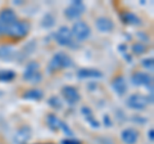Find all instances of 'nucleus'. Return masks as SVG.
<instances>
[{
    "label": "nucleus",
    "mask_w": 154,
    "mask_h": 144,
    "mask_svg": "<svg viewBox=\"0 0 154 144\" xmlns=\"http://www.w3.org/2000/svg\"><path fill=\"white\" fill-rule=\"evenodd\" d=\"M131 83L135 86H146V88L152 89V84H153V79L152 76H149L148 74H144V72H136L131 76Z\"/></svg>",
    "instance_id": "4"
},
{
    "label": "nucleus",
    "mask_w": 154,
    "mask_h": 144,
    "mask_svg": "<svg viewBox=\"0 0 154 144\" xmlns=\"http://www.w3.org/2000/svg\"><path fill=\"white\" fill-rule=\"evenodd\" d=\"M16 77L13 71H2L0 72V81H11Z\"/></svg>",
    "instance_id": "21"
},
{
    "label": "nucleus",
    "mask_w": 154,
    "mask_h": 144,
    "mask_svg": "<svg viewBox=\"0 0 154 144\" xmlns=\"http://www.w3.org/2000/svg\"><path fill=\"white\" fill-rule=\"evenodd\" d=\"M16 50L11 46H0V59L2 61H12L16 57Z\"/></svg>",
    "instance_id": "14"
},
{
    "label": "nucleus",
    "mask_w": 154,
    "mask_h": 144,
    "mask_svg": "<svg viewBox=\"0 0 154 144\" xmlns=\"http://www.w3.org/2000/svg\"><path fill=\"white\" fill-rule=\"evenodd\" d=\"M72 66V61L69 59V57H67L63 52H58L57 54L53 55V58L50 59L49 64H48V71L50 72H55L57 70L63 68V67H71Z\"/></svg>",
    "instance_id": "1"
},
{
    "label": "nucleus",
    "mask_w": 154,
    "mask_h": 144,
    "mask_svg": "<svg viewBox=\"0 0 154 144\" xmlns=\"http://www.w3.org/2000/svg\"><path fill=\"white\" fill-rule=\"evenodd\" d=\"M139 138V133L132 127L125 129V130L121 133V139L125 144H135Z\"/></svg>",
    "instance_id": "10"
},
{
    "label": "nucleus",
    "mask_w": 154,
    "mask_h": 144,
    "mask_svg": "<svg viewBox=\"0 0 154 144\" xmlns=\"http://www.w3.org/2000/svg\"><path fill=\"white\" fill-rule=\"evenodd\" d=\"M59 127H60L62 130H63V131H64V133H66V134H67V135H68V136H71V135H72V131L69 130V127L67 126L66 124H63V122H62V121H60V125H59Z\"/></svg>",
    "instance_id": "26"
},
{
    "label": "nucleus",
    "mask_w": 154,
    "mask_h": 144,
    "mask_svg": "<svg viewBox=\"0 0 154 144\" xmlns=\"http://www.w3.org/2000/svg\"><path fill=\"white\" fill-rule=\"evenodd\" d=\"M145 49L146 48L143 42H136V44H134V46H132V52L135 54H143V53L145 52Z\"/></svg>",
    "instance_id": "22"
},
{
    "label": "nucleus",
    "mask_w": 154,
    "mask_h": 144,
    "mask_svg": "<svg viewBox=\"0 0 154 144\" xmlns=\"http://www.w3.org/2000/svg\"><path fill=\"white\" fill-rule=\"evenodd\" d=\"M62 93H63L66 100L69 104H75L80 100V94L73 86H64V88L62 89Z\"/></svg>",
    "instance_id": "9"
},
{
    "label": "nucleus",
    "mask_w": 154,
    "mask_h": 144,
    "mask_svg": "<svg viewBox=\"0 0 154 144\" xmlns=\"http://www.w3.org/2000/svg\"><path fill=\"white\" fill-rule=\"evenodd\" d=\"M8 31H9V27L4 26L3 23L0 22V35H3V33H8Z\"/></svg>",
    "instance_id": "29"
},
{
    "label": "nucleus",
    "mask_w": 154,
    "mask_h": 144,
    "mask_svg": "<svg viewBox=\"0 0 154 144\" xmlns=\"http://www.w3.org/2000/svg\"><path fill=\"white\" fill-rule=\"evenodd\" d=\"M153 134H154V131H153V130H149L148 136H149V139H150V140H153Z\"/></svg>",
    "instance_id": "32"
},
{
    "label": "nucleus",
    "mask_w": 154,
    "mask_h": 144,
    "mask_svg": "<svg viewBox=\"0 0 154 144\" xmlns=\"http://www.w3.org/2000/svg\"><path fill=\"white\" fill-rule=\"evenodd\" d=\"M40 80H41V74H40V72H36L35 76H33V77L31 79L32 83H38Z\"/></svg>",
    "instance_id": "30"
},
{
    "label": "nucleus",
    "mask_w": 154,
    "mask_h": 144,
    "mask_svg": "<svg viewBox=\"0 0 154 144\" xmlns=\"http://www.w3.org/2000/svg\"><path fill=\"white\" fill-rule=\"evenodd\" d=\"M84 12H85L84 3L80 2V0H75V2H72L71 5L64 11V14H66V17L69 18V20H75V18H79Z\"/></svg>",
    "instance_id": "2"
},
{
    "label": "nucleus",
    "mask_w": 154,
    "mask_h": 144,
    "mask_svg": "<svg viewBox=\"0 0 154 144\" xmlns=\"http://www.w3.org/2000/svg\"><path fill=\"white\" fill-rule=\"evenodd\" d=\"M23 98L32 99V100H40L42 98V92L41 90H37V89H31V90H28V92L25 93Z\"/></svg>",
    "instance_id": "18"
},
{
    "label": "nucleus",
    "mask_w": 154,
    "mask_h": 144,
    "mask_svg": "<svg viewBox=\"0 0 154 144\" xmlns=\"http://www.w3.org/2000/svg\"><path fill=\"white\" fill-rule=\"evenodd\" d=\"M49 144H51V143H49Z\"/></svg>",
    "instance_id": "34"
},
{
    "label": "nucleus",
    "mask_w": 154,
    "mask_h": 144,
    "mask_svg": "<svg viewBox=\"0 0 154 144\" xmlns=\"http://www.w3.org/2000/svg\"><path fill=\"white\" fill-rule=\"evenodd\" d=\"M103 120H104V125H105V126H107V127L112 126V122H110V118H109V116H108V114H104Z\"/></svg>",
    "instance_id": "28"
},
{
    "label": "nucleus",
    "mask_w": 154,
    "mask_h": 144,
    "mask_svg": "<svg viewBox=\"0 0 154 144\" xmlns=\"http://www.w3.org/2000/svg\"><path fill=\"white\" fill-rule=\"evenodd\" d=\"M122 18H123L125 23H130V25H141V20L134 13H130V12L125 13L122 16Z\"/></svg>",
    "instance_id": "17"
},
{
    "label": "nucleus",
    "mask_w": 154,
    "mask_h": 144,
    "mask_svg": "<svg viewBox=\"0 0 154 144\" xmlns=\"http://www.w3.org/2000/svg\"><path fill=\"white\" fill-rule=\"evenodd\" d=\"M37 70H38V63L37 62H31V63H28L27 67H26V70H25V74H23V79L31 81V79L35 76L36 72H38Z\"/></svg>",
    "instance_id": "15"
},
{
    "label": "nucleus",
    "mask_w": 154,
    "mask_h": 144,
    "mask_svg": "<svg viewBox=\"0 0 154 144\" xmlns=\"http://www.w3.org/2000/svg\"><path fill=\"white\" fill-rule=\"evenodd\" d=\"M0 22L3 23L4 26L7 27H11L12 25L17 22V16L12 9H3L0 12Z\"/></svg>",
    "instance_id": "8"
},
{
    "label": "nucleus",
    "mask_w": 154,
    "mask_h": 144,
    "mask_svg": "<svg viewBox=\"0 0 154 144\" xmlns=\"http://www.w3.org/2000/svg\"><path fill=\"white\" fill-rule=\"evenodd\" d=\"M81 112H82V114L86 117V120H88V121H91V120H94L93 112H91V109H90L89 107H82V108H81Z\"/></svg>",
    "instance_id": "24"
},
{
    "label": "nucleus",
    "mask_w": 154,
    "mask_h": 144,
    "mask_svg": "<svg viewBox=\"0 0 154 144\" xmlns=\"http://www.w3.org/2000/svg\"><path fill=\"white\" fill-rule=\"evenodd\" d=\"M0 95H2V92H0Z\"/></svg>",
    "instance_id": "33"
},
{
    "label": "nucleus",
    "mask_w": 154,
    "mask_h": 144,
    "mask_svg": "<svg viewBox=\"0 0 154 144\" xmlns=\"http://www.w3.org/2000/svg\"><path fill=\"white\" fill-rule=\"evenodd\" d=\"M54 22H55V20H54V17H53L50 13L45 14L44 18H42V26L46 27V28H49V27H53V26H54Z\"/></svg>",
    "instance_id": "20"
},
{
    "label": "nucleus",
    "mask_w": 154,
    "mask_h": 144,
    "mask_svg": "<svg viewBox=\"0 0 154 144\" xmlns=\"http://www.w3.org/2000/svg\"><path fill=\"white\" fill-rule=\"evenodd\" d=\"M49 104L51 105L53 108H57V109L62 108V102H60V99L58 98V97H51L49 99Z\"/></svg>",
    "instance_id": "23"
},
{
    "label": "nucleus",
    "mask_w": 154,
    "mask_h": 144,
    "mask_svg": "<svg viewBox=\"0 0 154 144\" xmlns=\"http://www.w3.org/2000/svg\"><path fill=\"white\" fill-rule=\"evenodd\" d=\"M112 85H113L114 92L117 93L118 95H123L125 93H126V90H127L126 81H125V79L122 77V76H118V77H116Z\"/></svg>",
    "instance_id": "12"
},
{
    "label": "nucleus",
    "mask_w": 154,
    "mask_h": 144,
    "mask_svg": "<svg viewBox=\"0 0 154 144\" xmlns=\"http://www.w3.org/2000/svg\"><path fill=\"white\" fill-rule=\"evenodd\" d=\"M48 124H49V126L53 127V129H59V125H60V120L58 118L55 114H49L46 118Z\"/></svg>",
    "instance_id": "19"
},
{
    "label": "nucleus",
    "mask_w": 154,
    "mask_h": 144,
    "mask_svg": "<svg viewBox=\"0 0 154 144\" xmlns=\"http://www.w3.org/2000/svg\"><path fill=\"white\" fill-rule=\"evenodd\" d=\"M28 32V23L26 22H16L14 25L9 27L8 33L13 37H23Z\"/></svg>",
    "instance_id": "6"
},
{
    "label": "nucleus",
    "mask_w": 154,
    "mask_h": 144,
    "mask_svg": "<svg viewBox=\"0 0 154 144\" xmlns=\"http://www.w3.org/2000/svg\"><path fill=\"white\" fill-rule=\"evenodd\" d=\"M77 76L80 79H86V77H102V72L94 68H81L77 72Z\"/></svg>",
    "instance_id": "13"
},
{
    "label": "nucleus",
    "mask_w": 154,
    "mask_h": 144,
    "mask_svg": "<svg viewBox=\"0 0 154 144\" xmlns=\"http://www.w3.org/2000/svg\"><path fill=\"white\" fill-rule=\"evenodd\" d=\"M127 105L132 109H144L148 105V99L140 94H132L127 99Z\"/></svg>",
    "instance_id": "5"
},
{
    "label": "nucleus",
    "mask_w": 154,
    "mask_h": 144,
    "mask_svg": "<svg viewBox=\"0 0 154 144\" xmlns=\"http://www.w3.org/2000/svg\"><path fill=\"white\" fill-rule=\"evenodd\" d=\"M89 122H90V125H91L93 127H99V122L96 121L95 118H94V120H91V121H89Z\"/></svg>",
    "instance_id": "31"
},
{
    "label": "nucleus",
    "mask_w": 154,
    "mask_h": 144,
    "mask_svg": "<svg viewBox=\"0 0 154 144\" xmlns=\"http://www.w3.org/2000/svg\"><path fill=\"white\" fill-rule=\"evenodd\" d=\"M30 129L28 127H22L21 130H19L17 134H16V136H14V140H16V143L18 144H23V143H26L28 139H30Z\"/></svg>",
    "instance_id": "16"
},
{
    "label": "nucleus",
    "mask_w": 154,
    "mask_h": 144,
    "mask_svg": "<svg viewBox=\"0 0 154 144\" xmlns=\"http://www.w3.org/2000/svg\"><path fill=\"white\" fill-rule=\"evenodd\" d=\"M143 66L145 67V68H148V70H153V58H146V59H144L143 62Z\"/></svg>",
    "instance_id": "25"
},
{
    "label": "nucleus",
    "mask_w": 154,
    "mask_h": 144,
    "mask_svg": "<svg viewBox=\"0 0 154 144\" xmlns=\"http://www.w3.org/2000/svg\"><path fill=\"white\" fill-rule=\"evenodd\" d=\"M71 39H72V33L68 27H60L58 30L57 35H55V40L59 45H69L71 44Z\"/></svg>",
    "instance_id": "7"
},
{
    "label": "nucleus",
    "mask_w": 154,
    "mask_h": 144,
    "mask_svg": "<svg viewBox=\"0 0 154 144\" xmlns=\"http://www.w3.org/2000/svg\"><path fill=\"white\" fill-rule=\"evenodd\" d=\"M73 35L76 36V39L79 40H85L88 39V37L90 36V27L86 25L85 22H76L73 27H72V32Z\"/></svg>",
    "instance_id": "3"
},
{
    "label": "nucleus",
    "mask_w": 154,
    "mask_h": 144,
    "mask_svg": "<svg viewBox=\"0 0 154 144\" xmlns=\"http://www.w3.org/2000/svg\"><path fill=\"white\" fill-rule=\"evenodd\" d=\"M95 25H96V28H98L99 31H102V32H109V31H112L113 27H114L113 22L107 17L98 18L96 22H95Z\"/></svg>",
    "instance_id": "11"
},
{
    "label": "nucleus",
    "mask_w": 154,
    "mask_h": 144,
    "mask_svg": "<svg viewBox=\"0 0 154 144\" xmlns=\"http://www.w3.org/2000/svg\"><path fill=\"white\" fill-rule=\"evenodd\" d=\"M60 144H81L79 140H73V139H63Z\"/></svg>",
    "instance_id": "27"
}]
</instances>
